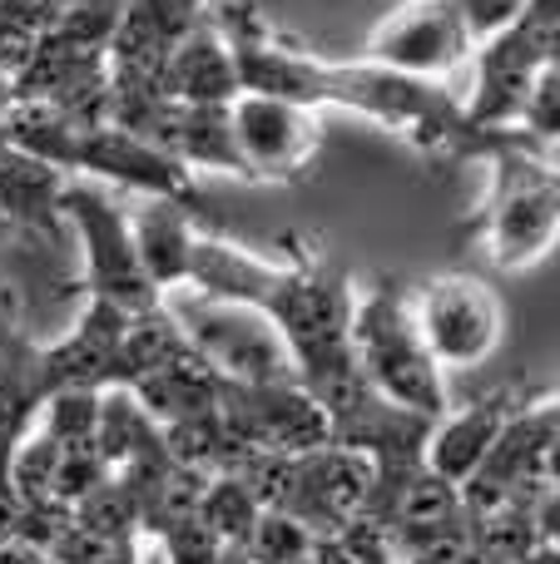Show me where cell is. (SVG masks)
<instances>
[{
	"label": "cell",
	"mask_w": 560,
	"mask_h": 564,
	"mask_svg": "<svg viewBox=\"0 0 560 564\" xmlns=\"http://www.w3.org/2000/svg\"><path fill=\"white\" fill-rule=\"evenodd\" d=\"M214 416L244 451H263V456H308V451L327 446V416L298 381L288 387H238V381H218V406Z\"/></svg>",
	"instance_id": "11"
},
{
	"label": "cell",
	"mask_w": 560,
	"mask_h": 564,
	"mask_svg": "<svg viewBox=\"0 0 560 564\" xmlns=\"http://www.w3.org/2000/svg\"><path fill=\"white\" fill-rule=\"evenodd\" d=\"M560 50V0H526V10L506 30L472 50V95L462 99V115L472 129H511L521 115V99L531 85L556 69Z\"/></svg>",
	"instance_id": "6"
},
{
	"label": "cell",
	"mask_w": 560,
	"mask_h": 564,
	"mask_svg": "<svg viewBox=\"0 0 560 564\" xmlns=\"http://www.w3.org/2000/svg\"><path fill=\"white\" fill-rule=\"evenodd\" d=\"M516 564H560V555H556V545H536V550H526Z\"/></svg>",
	"instance_id": "23"
},
{
	"label": "cell",
	"mask_w": 560,
	"mask_h": 564,
	"mask_svg": "<svg viewBox=\"0 0 560 564\" xmlns=\"http://www.w3.org/2000/svg\"><path fill=\"white\" fill-rule=\"evenodd\" d=\"M214 0H125L115 45H109V99L154 95L164 55L208 20Z\"/></svg>",
	"instance_id": "12"
},
{
	"label": "cell",
	"mask_w": 560,
	"mask_h": 564,
	"mask_svg": "<svg viewBox=\"0 0 560 564\" xmlns=\"http://www.w3.org/2000/svg\"><path fill=\"white\" fill-rule=\"evenodd\" d=\"M154 95L174 99V105H234L238 69H234V55H228V40L218 35L214 20H198L164 55Z\"/></svg>",
	"instance_id": "15"
},
{
	"label": "cell",
	"mask_w": 560,
	"mask_h": 564,
	"mask_svg": "<svg viewBox=\"0 0 560 564\" xmlns=\"http://www.w3.org/2000/svg\"><path fill=\"white\" fill-rule=\"evenodd\" d=\"M347 347H353V361L363 367V377L373 381V391L387 397L392 406L427 416V421L452 411V401H446V371L432 361L422 332H417L407 282L373 278L357 288L353 322H347Z\"/></svg>",
	"instance_id": "4"
},
{
	"label": "cell",
	"mask_w": 560,
	"mask_h": 564,
	"mask_svg": "<svg viewBox=\"0 0 560 564\" xmlns=\"http://www.w3.org/2000/svg\"><path fill=\"white\" fill-rule=\"evenodd\" d=\"M412 317L437 367H482L506 337L502 292L476 273H437L407 288Z\"/></svg>",
	"instance_id": "8"
},
{
	"label": "cell",
	"mask_w": 560,
	"mask_h": 564,
	"mask_svg": "<svg viewBox=\"0 0 560 564\" xmlns=\"http://www.w3.org/2000/svg\"><path fill=\"white\" fill-rule=\"evenodd\" d=\"M40 357V347L30 337H20L15 327H10L6 317H0V377H10V371H25L30 361Z\"/></svg>",
	"instance_id": "20"
},
{
	"label": "cell",
	"mask_w": 560,
	"mask_h": 564,
	"mask_svg": "<svg viewBox=\"0 0 560 564\" xmlns=\"http://www.w3.org/2000/svg\"><path fill=\"white\" fill-rule=\"evenodd\" d=\"M446 6L456 10V20H462V30L472 35V45H482V40H492L496 30H506L521 15L526 0H446Z\"/></svg>",
	"instance_id": "19"
},
{
	"label": "cell",
	"mask_w": 560,
	"mask_h": 564,
	"mask_svg": "<svg viewBox=\"0 0 560 564\" xmlns=\"http://www.w3.org/2000/svg\"><path fill=\"white\" fill-rule=\"evenodd\" d=\"M69 0H0V69L20 75L35 45L45 40V30L65 15Z\"/></svg>",
	"instance_id": "17"
},
{
	"label": "cell",
	"mask_w": 560,
	"mask_h": 564,
	"mask_svg": "<svg viewBox=\"0 0 560 564\" xmlns=\"http://www.w3.org/2000/svg\"><path fill=\"white\" fill-rule=\"evenodd\" d=\"M15 105H20V99H15V75H6V69H0V119H6Z\"/></svg>",
	"instance_id": "22"
},
{
	"label": "cell",
	"mask_w": 560,
	"mask_h": 564,
	"mask_svg": "<svg viewBox=\"0 0 560 564\" xmlns=\"http://www.w3.org/2000/svg\"><path fill=\"white\" fill-rule=\"evenodd\" d=\"M139 401L154 426H174V421H194L208 416L218 406V377L194 357V351H179L174 361H164L159 371L139 377L134 387H125Z\"/></svg>",
	"instance_id": "16"
},
{
	"label": "cell",
	"mask_w": 560,
	"mask_h": 564,
	"mask_svg": "<svg viewBox=\"0 0 560 564\" xmlns=\"http://www.w3.org/2000/svg\"><path fill=\"white\" fill-rule=\"evenodd\" d=\"M531 397H536L531 387H502V391H492V397L472 401V406L437 416L432 431H427L422 466L432 470V476H442L446 486L462 490L466 480L476 476V466L486 460V451L496 446L502 426H506V421H511Z\"/></svg>",
	"instance_id": "13"
},
{
	"label": "cell",
	"mask_w": 560,
	"mask_h": 564,
	"mask_svg": "<svg viewBox=\"0 0 560 564\" xmlns=\"http://www.w3.org/2000/svg\"><path fill=\"white\" fill-rule=\"evenodd\" d=\"M0 564H45V550H35L20 535H6L0 540Z\"/></svg>",
	"instance_id": "21"
},
{
	"label": "cell",
	"mask_w": 560,
	"mask_h": 564,
	"mask_svg": "<svg viewBox=\"0 0 560 564\" xmlns=\"http://www.w3.org/2000/svg\"><path fill=\"white\" fill-rule=\"evenodd\" d=\"M60 218H65L69 238H75L85 297L109 302L119 312L154 307L159 292L144 278V268H139L119 194H109L105 184H89V178H65V188H60Z\"/></svg>",
	"instance_id": "7"
},
{
	"label": "cell",
	"mask_w": 560,
	"mask_h": 564,
	"mask_svg": "<svg viewBox=\"0 0 560 564\" xmlns=\"http://www.w3.org/2000/svg\"><path fill=\"white\" fill-rule=\"evenodd\" d=\"M472 50H476L472 35L462 30V20H456V10L446 0H402L392 15L373 25L363 59L367 65L397 69V75L452 85V75L466 69Z\"/></svg>",
	"instance_id": "10"
},
{
	"label": "cell",
	"mask_w": 560,
	"mask_h": 564,
	"mask_svg": "<svg viewBox=\"0 0 560 564\" xmlns=\"http://www.w3.org/2000/svg\"><path fill=\"white\" fill-rule=\"evenodd\" d=\"M125 218H129V238H134L139 268L154 282V292L184 288L194 238L214 234V228H208L194 208L174 204V198H134V204H125Z\"/></svg>",
	"instance_id": "14"
},
{
	"label": "cell",
	"mask_w": 560,
	"mask_h": 564,
	"mask_svg": "<svg viewBox=\"0 0 560 564\" xmlns=\"http://www.w3.org/2000/svg\"><path fill=\"white\" fill-rule=\"evenodd\" d=\"M228 129H234V149L244 159L248 184H298L323 149V119L313 109L248 95V89H238L228 105Z\"/></svg>",
	"instance_id": "9"
},
{
	"label": "cell",
	"mask_w": 560,
	"mask_h": 564,
	"mask_svg": "<svg viewBox=\"0 0 560 564\" xmlns=\"http://www.w3.org/2000/svg\"><path fill=\"white\" fill-rule=\"evenodd\" d=\"M208 20L228 40L238 69V89L268 99H288L298 109H347L373 124L392 129L397 139L427 159H482L502 129H472L462 99L442 79H417L367 59H317L288 45L254 0H214Z\"/></svg>",
	"instance_id": "1"
},
{
	"label": "cell",
	"mask_w": 560,
	"mask_h": 564,
	"mask_svg": "<svg viewBox=\"0 0 560 564\" xmlns=\"http://www.w3.org/2000/svg\"><path fill=\"white\" fill-rule=\"evenodd\" d=\"M511 129L526 139V144H536V149H546V154H556V129H560V65L546 69V75L531 85V95L521 99V115H516Z\"/></svg>",
	"instance_id": "18"
},
{
	"label": "cell",
	"mask_w": 560,
	"mask_h": 564,
	"mask_svg": "<svg viewBox=\"0 0 560 564\" xmlns=\"http://www.w3.org/2000/svg\"><path fill=\"white\" fill-rule=\"evenodd\" d=\"M159 307L174 317L179 337L218 381H238V387H288V381H298L293 351L263 312L228 297H208L198 288L159 292Z\"/></svg>",
	"instance_id": "5"
},
{
	"label": "cell",
	"mask_w": 560,
	"mask_h": 564,
	"mask_svg": "<svg viewBox=\"0 0 560 564\" xmlns=\"http://www.w3.org/2000/svg\"><path fill=\"white\" fill-rule=\"evenodd\" d=\"M283 253L288 263H273V258L248 253V248L228 243L218 234H198L184 288L263 312L283 332L298 377H308V371L353 351L347 347V322H353L357 282L343 278L333 263H323V253L303 238H283Z\"/></svg>",
	"instance_id": "2"
},
{
	"label": "cell",
	"mask_w": 560,
	"mask_h": 564,
	"mask_svg": "<svg viewBox=\"0 0 560 564\" xmlns=\"http://www.w3.org/2000/svg\"><path fill=\"white\" fill-rule=\"evenodd\" d=\"M476 164H486L492 184L476 208L472 228L496 273H526L556 253L560 234V178L556 154L526 144L516 129H502Z\"/></svg>",
	"instance_id": "3"
}]
</instances>
